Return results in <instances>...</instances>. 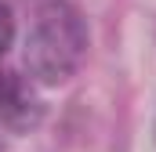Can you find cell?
Segmentation results:
<instances>
[{"label": "cell", "instance_id": "obj_3", "mask_svg": "<svg viewBox=\"0 0 156 152\" xmlns=\"http://www.w3.org/2000/svg\"><path fill=\"white\" fill-rule=\"evenodd\" d=\"M11 36H15V18H11L7 4H0V54L11 47Z\"/></svg>", "mask_w": 156, "mask_h": 152}, {"label": "cell", "instance_id": "obj_1", "mask_svg": "<svg viewBox=\"0 0 156 152\" xmlns=\"http://www.w3.org/2000/svg\"><path fill=\"white\" fill-rule=\"evenodd\" d=\"M87 51V26L73 4H47L40 7L37 22L26 40V65L40 83H62L76 73Z\"/></svg>", "mask_w": 156, "mask_h": 152}, {"label": "cell", "instance_id": "obj_2", "mask_svg": "<svg viewBox=\"0 0 156 152\" xmlns=\"http://www.w3.org/2000/svg\"><path fill=\"white\" fill-rule=\"evenodd\" d=\"M0 116L7 123H29L37 119V102L18 73H0Z\"/></svg>", "mask_w": 156, "mask_h": 152}]
</instances>
